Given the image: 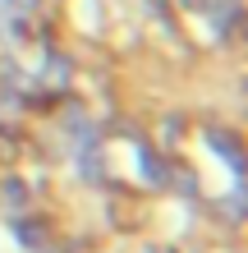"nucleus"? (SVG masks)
<instances>
[{"mask_svg": "<svg viewBox=\"0 0 248 253\" xmlns=\"http://www.w3.org/2000/svg\"><path fill=\"white\" fill-rule=\"evenodd\" d=\"M207 147H212V152H221V157L230 161V166H244V157H239V143L230 138L225 129H207Z\"/></svg>", "mask_w": 248, "mask_h": 253, "instance_id": "nucleus-1", "label": "nucleus"}, {"mask_svg": "<svg viewBox=\"0 0 248 253\" xmlns=\"http://www.w3.org/2000/svg\"><path fill=\"white\" fill-rule=\"evenodd\" d=\"M138 166H142V175H147L152 184H161V180H166V166L156 161V152H147V147H138Z\"/></svg>", "mask_w": 248, "mask_h": 253, "instance_id": "nucleus-2", "label": "nucleus"}, {"mask_svg": "<svg viewBox=\"0 0 248 253\" xmlns=\"http://www.w3.org/2000/svg\"><path fill=\"white\" fill-rule=\"evenodd\" d=\"M46 74H51V83H65V79H69V65L60 60V55H51V65H46Z\"/></svg>", "mask_w": 248, "mask_h": 253, "instance_id": "nucleus-3", "label": "nucleus"}, {"mask_svg": "<svg viewBox=\"0 0 248 253\" xmlns=\"http://www.w3.org/2000/svg\"><path fill=\"white\" fill-rule=\"evenodd\" d=\"M19 235H23L28 249H41V244H46V240H41V226H19Z\"/></svg>", "mask_w": 248, "mask_h": 253, "instance_id": "nucleus-4", "label": "nucleus"}, {"mask_svg": "<svg viewBox=\"0 0 248 253\" xmlns=\"http://www.w3.org/2000/svg\"><path fill=\"white\" fill-rule=\"evenodd\" d=\"M5 198H9V203H14V207H19V203H23V198H28V189H23V184H19V180H9V184H5Z\"/></svg>", "mask_w": 248, "mask_h": 253, "instance_id": "nucleus-5", "label": "nucleus"}, {"mask_svg": "<svg viewBox=\"0 0 248 253\" xmlns=\"http://www.w3.org/2000/svg\"><path fill=\"white\" fill-rule=\"evenodd\" d=\"M225 212H230V216H244V189H235V193H230Z\"/></svg>", "mask_w": 248, "mask_h": 253, "instance_id": "nucleus-6", "label": "nucleus"}, {"mask_svg": "<svg viewBox=\"0 0 248 253\" xmlns=\"http://www.w3.org/2000/svg\"><path fill=\"white\" fill-rule=\"evenodd\" d=\"M9 5L19 9V14H33V9H37V0H9Z\"/></svg>", "mask_w": 248, "mask_h": 253, "instance_id": "nucleus-7", "label": "nucleus"}]
</instances>
